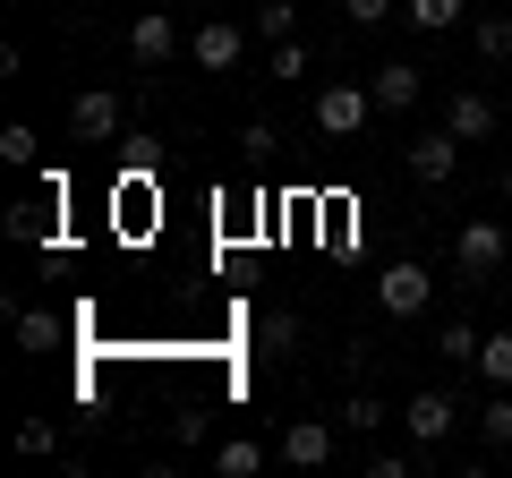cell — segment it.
<instances>
[{
    "mask_svg": "<svg viewBox=\"0 0 512 478\" xmlns=\"http://www.w3.org/2000/svg\"><path fill=\"white\" fill-rule=\"evenodd\" d=\"M504 197H512V163H504Z\"/></svg>",
    "mask_w": 512,
    "mask_h": 478,
    "instance_id": "obj_28",
    "label": "cell"
},
{
    "mask_svg": "<svg viewBox=\"0 0 512 478\" xmlns=\"http://www.w3.org/2000/svg\"><path fill=\"white\" fill-rule=\"evenodd\" d=\"M239 60H248V26H239V18H205L197 35H188V69H205V77H231Z\"/></svg>",
    "mask_w": 512,
    "mask_h": 478,
    "instance_id": "obj_5",
    "label": "cell"
},
{
    "mask_svg": "<svg viewBox=\"0 0 512 478\" xmlns=\"http://www.w3.org/2000/svg\"><path fill=\"white\" fill-rule=\"evenodd\" d=\"M504 265H512V231H504L495 214H470V222L453 231V274H461V282H495Z\"/></svg>",
    "mask_w": 512,
    "mask_h": 478,
    "instance_id": "obj_1",
    "label": "cell"
},
{
    "mask_svg": "<svg viewBox=\"0 0 512 478\" xmlns=\"http://www.w3.org/2000/svg\"><path fill=\"white\" fill-rule=\"evenodd\" d=\"M393 9H402V0H342V18H350V26H384Z\"/></svg>",
    "mask_w": 512,
    "mask_h": 478,
    "instance_id": "obj_25",
    "label": "cell"
},
{
    "mask_svg": "<svg viewBox=\"0 0 512 478\" xmlns=\"http://www.w3.org/2000/svg\"><path fill=\"white\" fill-rule=\"evenodd\" d=\"M299 35V0H265L256 9V43H291Z\"/></svg>",
    "mask_w": 512,
    "mask_h": 478,
    "instance_id": "obj_19",
    "label": "cell"
},
{
    "mask_svg": "<svg viewBox=\"0 0 512 478\" xmlns=\"http://www.w3.org/2000/svg\"><path fill=\"white\" fill-rule=\"evenodd\" d=\"M478 60H512V18H478Z\"/></svg>",
    "mask_w": 512,
    "mask_h": 478,
    "instance_id": "obj_23",
    "label": "cell"
},
{
    "mask_svg": "<svg viewBox=\"0 0 512 478\" xmlns=\"http://www.w3.org/2000/svg\"><path fill=\"white\" fill-rule=\"evenodd\" d=\"M504 111H512V69H504Z\"/></svg>",
    "mask_w": 512,
    "mask_h": 478,
    "instance_id": "obj_27",
    "label": "cell"
},
{
    "mask_svg": "<svg viewBox=\"0 0 512 478\" xmlns=\"http://www.w3.org/2000/svg\"><path fill=\"white\" fill-rule=\"evenodd\" d=\"M478 342H487V333L461 316V325H444V333H436V359H453V368H478Z\"/></svg>",
    "mask_w": 512,
    "mask_h": 478,
    "instance_id": "obj_18",
    "label": "cell"
},
{
    "mask_svg": "<svg viewBox=\"0 0 512 478\" xmlns=\"http://www.w3.org/2000/svg\"><path fill=\"white\" fill-rule=\"evenodd\" d=\"M18 453H60V427L52 419H18Z\"/></svg>",
    "mask_w": 512,
    "mask_h": 478,
    "instance_id": "obj_24",
    "label": "cell"
},
{
    "mask_svg": "<svg viewBox=\"0 0 512 478\" xmlns=\"http://www.w3.org/2000/svg\"><path fill=\"white\" fill-rule=\"evenodd\" d=\"M333 419H342V427H350V436H376V427H393V410H384V402H376V393H367V385H359V393H350V402H342V410H333Z\"/></svg>",
    "mask_w": 512,
    "mask_h": 478,
    "instance_id": "obj_16",
    "label": "cell"
},
{
    "mask_svg": "<svg viewBox=\"0 0 512 478\" xmlns=\"http://www.w3.org/2000/svg\"><path fill=\"white\" fill-rule=\"evenodd\" d=\"M367 94H376V111H419L427 69H419V60H384V69L367 77Z\"/></svg>",
    "mask_w": 512,
    "mask_h": 478,
    "instance_id": "obj_11",
    "label": "cell"
},
{
    "mask_svg": "<svg viewBox=\"0 0 512 478\" xmlns=\"http://www.w3.org/2000/svg\"><path fill=\"white\" fill-rule=\"evenodd\" d=\"M367 120H376V94H367V86H350V77H325V86H316V129H325V137L350 146Z\"/></svg>",
    "mask_w": 512,
    "mask_h": 478,
    "instance_id": "obj_2",
    "label": "cell"
},
{
    "mask_svg": "<svg viewBox=\"0 0 512 478\" xmlns=\"http://www.w3.org/2000/svg\"><path fill=\"white\" fill-rule=\"evenodd\" d=\"M265 77H308V43H265Z\"/></svg>",
    "mask_w": 512,
    "mask_h": 478,
    "instance_id": "obj_21",
    "label": "cell"
},
{
    "mask_svg": "<svg viewBox=\"0 0 512 478\" xmlns=\"http://www.w3.org/2000/svg\"><path fill=\"white\" fill-rule=\"evenodd\" d=\"M495 120H504V94H478V86H453V94H444V129H453L461 146H487Z\"/></svg>",
    "mask_w": 512,
    "mask_h": 478,
    "instance_id": "obj_8",
    "label": "cell"
},
{
    "mask_svg": "<svg viewBox=\"0 0 512 478\" xmlns=\"http://www.w3.org/2000/svg\"><path fill=\"white\" fill-rule=\"evenodd\" d=\"M402 163H410V180H419V188H453V171H461V137L436 120V129H419V137L402 146Z\"/></svg>",
    "mask_w": 512,
    "mask_h": 478,
    "instance_id": "obj_7",
    "label": "cell"
},
{
    "mask_svg": "<svg viewBox=\"0 0 512 478\" xmlns=\"http://www.w3.org/2000/svg\"><path fill=\"white\" fill-rule=\"evenodd\" d=\"M478 436H487V453H512V385L487 393V410H478Z\"/></svg>",
    "mask_w": 512,
    "mask_h": 478,
    "instance_id": "obj_15",
    "label": "cell"
},
{
    "mask_svg": "<svg viewBox=\"0 0 512 478\" xmlns=\"http://www.w3.org/2000/svg\"><path fill=\"white\" fill-rule=\"evenodd\" d=\"M180 52H188V35H180L171 9H137V18H128V60H137V69H171Z\"/></svg>",
    "mask_w": 512,
    "mask_h": 478,
    "instance_id": "obj_4",
    "label": "cell"
},
{
    "mask_svg": "<svg viewBox=\"0 0 512 478\" xmlns=\"http://www.w3.org/2000/svg\"><path fill=\"white\" fill-rule=\"evenodd\" d=\"M402 427H410V444H444V436L461 427V402H453L444 385H419V393L402 402Z\"/></svg>",
    "mask_w": 512,
    "mask_h": 478,
    "instance_id": "obj_9",
    "label": "cell"
},
{
    "mask_svg": "<svg viewBox=\"0 0 512 478\" xmlns=\"http://www.w3.org/2000/svg\"><path fill=\"white\" fill-rule=\"evenodd\" d=\"M69 137H77V146H111V137H120V94H111V86H86V94L69 103Z\"/></svg>",
    "mask_w": 512,
    "mask_h": 478,
    "instance_id": "obj_10",
    "label": "cell"
},
{
    "mask_svg": "<svg viewBox=\"0 0 512 478\" xmlns=\"http://www.w3.org/2000/svg\"><path fill=\"white\" fill-rule=\"evenodd\" d=\"M342 436H350V427L316 410V419H291V427H282V436H274V453L291 461V470H325V461L342 453Z\"/></svg>",
    "mask_w": 512,
    "mask_h": 478,
    "instance_id": "obj_3",
    "label": "cell"
},
{
    "mask_svg": "<svg viewBox=\"0 0 512 478\" xmlns=\"http://www.w3.org/2000/svg\"><path fill=\"white\" fill-rule=\"evenodd\" d=\"M35 146H43V137L26 129V120H9V129H0V163H18V171H26V163H35Z\"/></svg>",
    "mask_w": 512,
    "mask_h": 478,
    "instance_id": "obj_22",
    "label": "cell"
},
{
    "mask_svg": "<svg viewBox=\"0 0 512 478\" xmlns=\"http://www.w3.org/2000/svg\"><path fill=\"white\" fill-rule=\"evenodd\" d=\"M9 325H18V350H60V316L52 308H26L18 291H9Z\"/></svg>",
    "mask_w": 512,
    "mask_h": 478,
    "instance_id": "obj_12",
    "label": "cell"
},
{
    "mask_svg": "<svg viewBox=\"0 0 512 478\" xmlns=\"http://www.w3.org/2000/svg\"><path fill=\"white\" fill-rule=\"evenodd\" d=\"M427 299H436V274H427L419 257H393L376 274V308L384 316H427Z\"/></svg>",
    "mask_w": 512,
    "mask_h": 478,
    "instance_id": "obj_6",
    "label": "cell"
},
{
    "mask_svg": "<svg viewBox=\"0 0 512 478\" xmlns=\"http://www.w3.org/2000/svg\"><path fill=\"white\" fill-rule=\"evenodd\" d=\"M256 350H265V359H291V350H299V316L291 308H265V316H256Z\"/></svg>",
    "mask_w": 512,
    "mask_h": 478,
    "instance_id": "obj_14",
    "label": "cell"
},
{
    "mask_svg": "<svg viewBox=\"0 0 512 478\" xmlns=\"http://www.w3.org/2000/svg\"><path fill=\"white\" fill-rule=\"evenodd\" d=\"M478 376H487V385H512V333H487V342H478Z\"/></svg>",
    "mask_w": 512,
    "mask_h": 478,
    "instance_id": "obj_20",
    "label": "cell"
},
{
    "mask_svg": "<svg viewBox=\"0 0 512 478\" xmlns=\"http://www.w3.org/2000/svg\"><path fill=\"white\" fill-rule=\"evenodd\" d=\"M171 9H214V0H171Z\"/></svg>",
    "mask_w": 512,
    "mask_h": 478,
    "instance_id": "obj_26",
    "label": "cell"
},
{
    "mask_svg": "<svg viewBox=\"0 0 512 478\" xmlns=\"http://www.w3.org/2000/svg\"><path fill=\"white\" fill-rule=\"evenodd\" d=\"M265 461H274V453H265V436H222V444H214V470H222V478H256Z\"/></svg>",
    "mask_w": 512,
    "mask_h": 478,
    "instance_id": "obj_13",
    "label": "cell"
},
{
    "mask_svg": "<svg viewBox=\"0 0 512 478\" xmlns=\"http://www.w3.org/2000/svg\"><path fill=\"white\" fill-rule=\"evenodd\" d=\"M402 18L419 26V35H453V26H461V0H402Z\"/></svg>",
    "mask_w": 512,
    "mask_h": 478,
    "instance_id": "obj_17",
    "label": "cell"
}]
</instances>
